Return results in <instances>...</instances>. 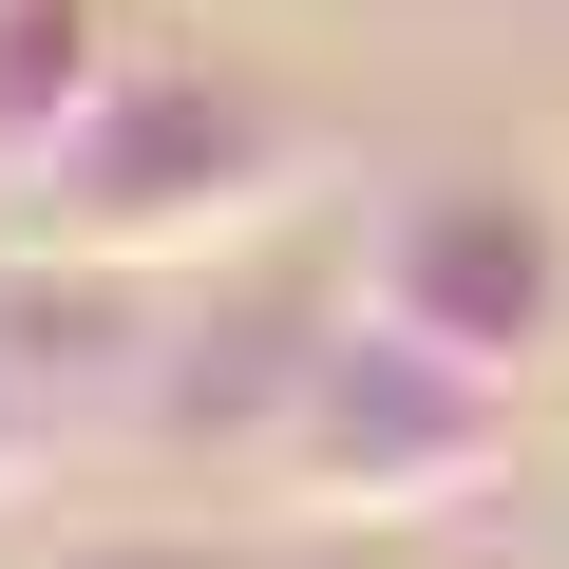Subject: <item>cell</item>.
<instances>
[{
	"mask_svg": "<svg viewBox=\"0 0 569 569\" xmlns=\"http://www.w3.org/2000/svg\"><path fill=\"white\" fill-rule=\"evenodd\" d=\"M284 190H305V114H284L247 58H114V96L77 114V152L20 190L39 209V247H77V266H209V247H247V228H284Z\"/></svg>",
	"mask_w": 569,
	"mask_h": 569,
	"instance_id": "obj_1",
	"label": "cell"
},
{
	"mask_svg": "<svg viewBox=\"0 0 569 569\" xmlns=\"http://www.w3.org/2000/svg\"><path fill=\"white\" fill-rule=\"evenodd\" d=\"M266 475H284V512H342V531L361 512H475L512 475V380L493 361H437L399 323H323V361H305V399H284Z\"/></svg>",
	"mask_w": 569,
	"mask_h": 569,
	"instance_id": "obj_2",
	"label": "cell"
},
{
	"mask_svg": "<svg viewBox=\"0 0 569 569\" xmlns=\"http://www.w3.org/2000/svg\"><path fill=\"white\" fill-rule=\"evenodd\" d=\"M361 323L531 380V361L569 342V228H550V190H512V171H437V190H399V209L361 228Z\"/></svg>",
	"mask_w": 569,
	"mask_h": 569,
	"instance_id": "obj_3",
	"label": "cell"
},
{
	"mask_svg": "<svg viewBox=\"0 0 569 569\" xmlns=\"http://www.w3.org/2000/svg\"><path fill=\"white\" fill-rule=\"evenodd\" d=\"M96 96H114V20H96V0H0V209L77 152Z\"/></svg>",
	"mask_w": 569,
	"mask_h": 569,
	"instance_id": "obj_4",
	"label": "cell"
},
{
	"mask_svg": "<svg viewBox=\"0 0 569 569\" xmlns=\"http://www.w3.org/2000/svg\"><path fill=\"white\" fill-rule=\"evenodd\" d=\"M58 456H77V418H58V380H39V342H20V305H0V512H20Z\"/></svg>",
	"mask_w": 569,
	"mask_h": 569,
	"instance_id": "obj_5",
	"label": "cell"
},
{
	"mask_svg": "<svg viewBox=\"0 0 569 569\" xmlns=\"http://www.w3.org/2000/svg\"><path fill=\"white\" fill-rule=\"evenodd\" d=\"M77 569H247V550H228V531H96Z\"/></svg>",
	"mask_w": 569,
	"mask_h": 569,
	"instance_id": "obj_6",
	"label": "cell"
}]
</instances>
